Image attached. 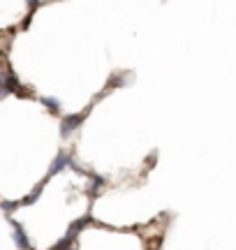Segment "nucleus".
Segmentation results:
<instances>
[{
    "mask_svg": "<svg viewBox=\"0 0 236 250\" xmlns=\"http://www.w3.org/2000/svg\"><path fill=\"white\" fill-rule=\"evenodd\" d=\"M39 192H42V186H37V190H35V192H33V195H30V197H28V199H26V202H23V204H33V202H35L37 197H39Z\"/></svg>",
    "mask_w": 236,
    "mask_h": 250,
    "instance_id": "obj_7",
    "label": "nucleus"
},
{
    "mask_svg": "<svg viewBox=\"0 0 236 250\" xmlns=\"http://www.w3.org/2000/svg\"><path fill=\"white\" fill-rule=\"evenodd\" d=\"M12 225H14V241H17V246L19 248H30V241H28L23 227H21L19 223H14V220H12Z\"/></svg>",
    "mask_w": 236,
    "mask_h": 250,
    "instance_id": "obj_2",
    "label": "nucleus"
},
{
    "mask_svg": "<svg viewBox=\"0 0 236 250\" xmlns=\"http://www.w3.org/2000/svg\"><path fill=\"white\" fill-rule=\"evenodd\" d=\"M17 206H19V202H0V208H2L5 213H12Z\"/></svg>",
    "mask_w": 236,
    "mask_h": 250,
    "instance_id": "obj_6",
    "label": "nucleus"
},
{
    "mask_svg": "<svg viewBox=\"0 0 236 250\" xmlns=\"http://www.w3.org/2000/svg\"><path fill=\"white\" fill-rule=\"evenodd\" d=\"M81 121H83V114H72V116H65L63 123H60V134H63V137H67L70 132H74V130L81 125Z\"/></svg>",
    "mask_w": 236,
    "mask_h": 250,
    "instance_id": "obj_1",
    "label": "nucleus"
},
{
    "mask_svg": "<svg viewBox=\"0 0 236 250\" xmlns=\"http://www.w3.org/2000/svg\"><path fill=\"white\" fill-rule=\"evenodd\" d=\"M102 186H104V179H102V176H93V179H91V188H88V192H91V195H95V192H98V190H100Z\"/></svg>",
    "mask_w": 236,
    "mask_h": 250,
    "instance_id": "obj_4",
    "label": "nucleus"
},
{
    "mask_svg": "<svg viewBox=\"0 0 236 250\" xmlns=\"http://www.w3.org/2000/svg\"><path fill=\"white\" fill-rule=\"evenodd\" d=\"M70 162H72V158H70V155H58V158L54 160V165H51V174H58L60 169L70 167Z\"/></svg>",
    "mask_w": 236,
    "mask_h": 250,
    "instance_id": "obj_3",
    "label": "nucleus"
},
{
    "mask_svg": "<svg viewBox=\"0 0 236 250\" xmlns=\"http://www.w3.org/2000/svg\"><path fill=\"white\" fill-rule=\"evenodd\" d=\"M28 5H30V7H33V9H35L37 5H39V2H37V0H28Z\"/></svg>",
    "mask_w": 236,
    "mask_h": 250,
    "instance_id": "obj_8",
    "label": "nucleus"
},
{
    "mask_svg": "<svg viewBox=\"0 0 236 250\" xmlns=\"http://www.w3.org/2000/svg\"><path fill=\"white\" fill-rule=\"evenodd\" d=\"M0 86H5V72H0Z\"/></svg>",
    "mask_w": 236,
    "mask_h": 250,
    "instance_id": "obj_9",
    "label": "nucleus"
},
{
    "mask_svg": "<svg viewBox=\"0 0 236 250\" xmlns=\"http://www.w3.org/2000/svg\"><path fill=\"white\" fill-rule=\"evenodd\" d=\"M42 104H44V107H49L51 111H58V109H60V102H58L56 98H42Z\"/></svg>",
    "mask_w": 236,
    "mask_h": 250,
    "instance_id": "obj_5",
    "label": "nucleus"
}]
</instances>
